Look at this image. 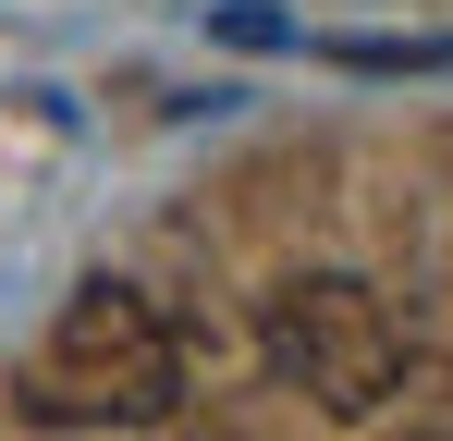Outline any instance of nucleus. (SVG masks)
Returning <instances> with one entry per match:
<instances>
[{"label":"nucleus","mask_w":453,"mask_h":441,"mask_svg":"<svg viewBox=\"0 0 453 441\" xmlns=\"http://www.w3.org/2000/svg\"><path fill=\"white\" fill-rule=\"evenodd\" d=\"M257 356H270V380H282L295 405L343 417V429L380 417V405L417 380L404 319H392L356 270H295V282H270V306H257Z\"/></svg>","instance_id":"nucleus-2"},{"label":"nucleus","mask_w":453,"mask_h":441,"mask_svg":"<svg viewBox=\"0 0 453 441\" xmlns=\"http://www.w3.org/2000/svg\"><path fill=\"white\" fill-rule=\"evenodd\" d=\"M12 405L50 429H159V417H184V331L159 319V294L98 270L50 306Z\"/></svg>","instance_id":"nucleus-1"}]
</instances>
